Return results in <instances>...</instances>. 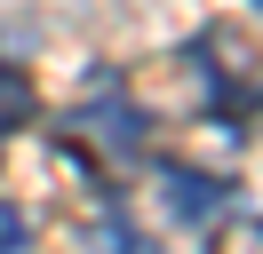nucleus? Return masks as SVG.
I'll use <instances>...</instances> for the list:
<instances>
[{
  "instance_id": "f257e3e1",
  "label": "nucleus",
  "mask_w": 263,
  "mask_h": 254,
  "mask_svg": "<svg viewBox=\"0 0 263 254\" xmlns=\"http://www.w3.org/2000/svg\"><path fill=\"white\" fill-rule=\"evenodd\" d=\"M192 72H199V111L223 135H247V119H263V64L239 48L231 24H208L192 40Z\"/></svg>"
},
{
  "instance_id": "39448f33",
  "label": "nucleus",
  "mask_w": 263,
  "mask_h": 254,
  "mask_svg": "<svg viewBox=\"0 0 263 254\" xmlns=\"http://www.w3.org/2000/svg\"><path fill=\"white\" fill-rule=\"evenodd\" d=\"M255 8H263V0H255Z\"/></svg>"
},
{
  "instance_id": "20e7f679",
  "label": "nucleus",
  "mask_w": 263,
  "mask_h": 254,
  "mask_svg": "<svg viewBox=\"0 0 263 254\" xmlns=\"http://www.w3.org/2000/svg\"><path fill=\"white\" fill-rule=\"evenodd\" d=\"M24 246H32V222L16 199H0V254H24Z\"/></svg>"
},
{
  "instance_id": "f03ea898",
  "label": "nucleus",
  "mask_w": 263,
  "mask_h": 254,
  "mask_svg": "<svg viewBox=\"0 0 263 254\" xmlns=\"http://www.w3.org/2000/svg\"><path fill=\"white\" fill-rule=\"evenodd\" d=\"M160 183L176 190V215H183V222H215V215L231 206L215 175H192V167H160Z\"/></svg>"
},
{
  "instance_id": "7ed1b4c3",
  "label": "nucleus",
  "mask_w": 263,
  "mask_h": 254,
  "mask_svg": "<svg viewBox=\"0 0 263 254\" xmlns=\"http://www.w3.org/2000/svg\"><path fill=\"white\" fill-rule=\"evenodd\" d=\"M40 119V88H32V72L24 64H0V143L16 135V127H32Z\"/></svg>"
}]
</instances>
